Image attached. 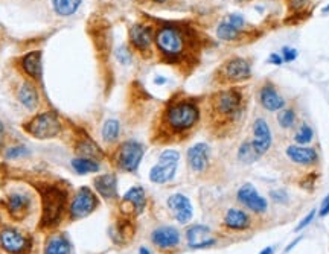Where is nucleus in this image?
<instances>
[{
  "mask_svg": "<svg viewBox=\"0 0 329 254\" xmlns=\"http://www.w3.org/2000/svg\"><path fill=\"white\" fill-rule=\"evenodd\" d=\"M250 105L248 90L239 86L213 92L203 104V119L207 133L220 140L235 137L247 120Z\"/></svg>",
  "mask_w": 329,
  "mask_h": 254,
  "instance_id": "obj_1",
  "label": "nucleus"
},
{
  "mask_svg": "<svg viewBox=\"0 0 329 254\" xmlns=\"http://www.w3.org/2000/svg\"><path fill=\"white\" fill-rule=\"evenodd\" d=\"M203 120L200 98L174 95L159 111L151 130V140L157 145L185 142L192 137Z\"/></svg>",
  "mask_w": 329,
  "mask_h": 254,
  "instance_id": "obj_2",
  "label": "nucleus"
},
{
  "mask_svg": "<svg viewBox=\"0 0 329 254\" xmlns=\"http://www.w3.org/2000/svg\"><path fill=\"white\" fill-rule=\"evenodd\" d=\"M154 46L168 64H185L198 48L192 29L178 23H162L154 31Z\"/></svg>",
  "mask_w": 329,
  "mask_h": 254,
  "instance_id": "obj_3",
  "label": "nucleus"
},
{
  "mask_svg": "<svg viewBox=\"0 0 329 254\" xmlns=\"http://www.w3.org/2000/svg\"><path fill=\"white\" fill-rule=\"evenodd\" d=\"M40 193L43 204L40 225L42 228H54L61 222L64 216L67 193L60 186H43V189H40Z\"/></svg>",
  "mask_w": 329,
  "mask_h": 254,
  "instance_id": "obj_4",
  "label": "nucleus"
},
{
  "mask_svg": "<svg viewBox=\"0 0 329 254\" xmlns=\"http://www.w3.org/2000/svg\"><path fill=\"white\" fill-rule=\"evenodd\" d=\"M251 78V63L242 57H232L226 60L215 73L218 86H238Z\"/></svg>",
  "mask_w": 329,
  "mask_h": 254,
  "instance_id": "obj_5",
  "label": "nucleus"
},
{
  "mask_svg": "<svg viewBox=\"0 0 329 254\" xmlns=\"http://www.w3.org/2000/svg\"><path fill=\"white\" fill-rule=\"evenodd\" d=\"M145 148L137 140H124L115 146L112 160L115 166L122 172H136L143 158Z\"/></svg>",
  "mask_w": 329,
  "mask_h": 254,
  "instance_id": "obj_6",
  "label": "nucleus"
},
{
  "mask_svg": "<svg viewBox=\"0 0 329 254\" xmlns=\"http://www.w3.org/2000/svg\"><path fill=\"white\" fill-rule=\"evenodd\" d=\"M23 128L29 136L39 140L55 139L63 131L60 116L55 111H45L31 117L26 123H23Z\"/></svg>",
  "mask_w": 329,
  "mask_h": 254,
  "instance_id": "obj_7",
  "label": "nucleus"
},
{
  "mask_svg": "<svg viewBox=\"0 0 329 254\" xmlns=\"http://www.w3.org/2000/svg\"><path fill=\"white\" fill-rule=\"evenodd\" d=\"M128 40L142 57H150L154 46V29L147 23H134L128 31Z\"/></svg>",
  "mask_w": 329,
  "mask_h": 254,
  "instance_id": "obj_8",
  "label": "nucleus"
},
{
  "mask_svg": "<svg viewBox=\"0 0 329 254\" xmlns=\"http://www.w3.org/2000/svg\"><path fill=\"white\" fill-rule=\"evenodd\" d=\"M99 201L95 192L89 187H80L75 193L72 202H70V218L72 219H81L93 213L98 207Z\"/></svg>",
  "mask_w": 329,
  "mask_h": 254,
  "instance_id": "obj_9",
  "label": "nucleus"
},
{
  "mask_svg": "<svg viewBox=\"0 0 329 254\" xmlns=\"http://www.w3.org/2000/svg\"><path fill=\"white\" fill-rule=\"evenodd\" d=\"M251 146L256 151V154L259 157L265 155L270 148L273 146V134H271V128L267 122V119L264 117H256L253 120L251 125Z\"/></svg>",
  "mask_w": 329,
  "mask_h": 254,
  "instance_id": "obj_10",
  "label": "nucleus"
},
{
  "mask_svg": "<svg viewBox=\"0 0 329 254\" xmlns=\"http://www.w3.org/2000/svg\"><path fill=\"white\" fill-rule=\"evenodd\" d=\"M258 104L261 108H264L268 113H277L283 107H286V101L279 93L276 86L271 81H265L258 89Z\"/></svg>",
  "mask_w": 329,
  "mask_h": 254,
  "instance_id": "obj_11",
  "label": "nucleus"
},
{
  "mask_svg": "<svg viewBox=\"0 0 329 254\" xmlns=\"http://www.w3.org/2000/svg\"><path fill=\"white\" fill-rule=\"evenodd\" d=\"M0 245L11 254H26L31 249V240L16 228H4L0 231Z\"/></svg>",
  "mask_w": 329,
  "mask_h": 254,
  "instance_id": "obj_12",
  "label": "nucleus"
},
{
  "mask_svg": "<svg viewBox=\"0 0 329 254\" xmlns=\"http://www.w3.org/2000/svg\"><path fill=\"white\" fill-rule=\"evenodd\" d=\"M236 198L242 205H245L248 210H251L253 213H258V215L265 213L267 208H268L267 199L264 196H261L258 193V190L254 189V186L250 184V183H245V184H242L239 187V190L236 193Z\"/></svg>",
  "mask_w": 329,
  "mask_h": 254,
  "instance_id": "obj_13",
  "label": "nucleus"
},
{
  "mask_svg": "<svg viewBox=\"0 0 329 254\" xmlns=\"http://www.w3.org/2000/svg\"><path fill=\"white\" fill-rule=\"evenodd\" d=\"M186 160L189 167L197 172L201 174L207 169L209 166V160H210V146L204 142H198L194 146H191L188 149L186 154Z\"/></svg>",
  "mask_w": 329,
  "mask_h": 254,
  "instance_id": "obj_14",
  "label": "nucleus"
},
{
  "mask_svg": "<svg viewBox=\"0 0 329 254\" xmlns=\"http://www.w3.org/2000/svg\"><path fill=\"white\" fill-rule=\"evenodd\" d=\"M186 239L188 245L194 249H201V248H209L215 245V237H212V231L207 225H191L186 230Z\"/></svg>",
  "mask_w": 329,
  "mask_h": 254,
  "instance_id": "obj_15",
  "label": "nucleus"
},
{
  "mask_svg": "<svg viewBox=\"0 0 329 254\" xmlns=\"http://www.w3.org/2000/svg\"><path fill=\"white\" fill-rule=\"evenodd\" d=\"M168 207L172 211L174 218L180 224H188L194 216V208L188 196L181 193H174L168 198Z\"/></svg>",
  "mask_w": 329,
  "mask_h": 254,
  "instance_id": "obj_16",
  "label": "nucleus"
},
{
  "mask_svg": "<svg viewBox=\"0 0 329 254\" xmlns=\"http://www.w3.org/2000/svg\"><path fill=\"white\" fill-rule=\"evenodd\" d=\"M151 242L160 249H172L180 243V231L171 225L159 227L151 233Z\"/></svg>",
  "mask_w": 329,
  "mask_h": 254,
  "instance_id": "obj_17",
  "label": "nucleus"
},
{
  "mask_svg": "<svg viewBox=\"0 0 329 254\" xmlns=\"http://www.w3.org/2000/svg\"><path fill=\"white\" fill-rule=\"evenodd\" d=\"M286 157L300 166H312L318 161V154L314 148H308V146H300V145H289L285 149Z\"/></svg>",
  "mask_w": 329,
  "mask_h": 254,
  "instance_id": "obj_18",
  "label": "nucleus"
},
{
  "mask_svg": "<svg viewBox=\"0 0 329 254\" xmlns=\"http://www.w3.org/2000/svg\"><path fill=\"white\" fill-rule=\"evenodd\" d=\"M75 151L78 157L93 158L98 161L104 157V152L99 148V145L95 143V140H92V137H89L84 131L80 133V136L75 139Z\"/></svg>",
  "mask_w": 329,
  "mask_h": 254,
  "instance_id": "obj_19",
  "label": "nucleus"
},
{
  "mask_svg": "<svg viewBox=\"0 0 329 254\" xmlns=\"http://www.w3.org/2000/svg\"><path fill=\"white\" fill-rule=\"evenodd\" d=\"M22 69L23 72L37 82H42L43 79V63H42V52L40 51H34L26 54L22 58Z\"/></svg>",
  "mask_w": 329,
  "mask_h": 254,
  "instance_id": "obj_20",
  "label": "nucleus"
},
{
  "mask_svg": "<svg viewBox=\"0 0 329 254\" xmlns=\"http://www.w3.org/2000/svg\"><path fill=\"white\" fill-rule=\"evenodd\" d=\"M95 190L105 199H115L118 196V180L115 174H104L93 180Z\"/></svg>",
  "mask_w": 329,
  "mask_h": 254,
  "instance_id": "obj_21",
  "label": "nucleus"
},
{
  "mask_svg": "<svg viewBox=\"0 0 329 254\" xmlns=\"http://www.w3.org/2000/svg\"><path fill=\"white\" fill-rule=\"evenodd\" d=\"M122 205H128V207H130L128 213L140 215V213L145 210V205H147V195H145V190H143L142 187H139V186L131 187V189L124 195Z\"/></svg>",
  "mask_w": 329,
  "mask_h": 254,
  "instance_id": "obj_22",
  "label": "nucleus"
},
{
  "mask_svg": "<svg viewBox=\"0 0 329 254\" xmlns=\"http://www.w3.org/2000/svg\"><path fill=\"white\" fill-rule=\"evenodd\" d=\"M17 98H19L20 104H22L25 108L31 110V111H34V110L40 105L39 92H37L35 86H34L32 82H29V81H25V82L20 84V87H19V90H17Z\"/></svg>",
  "mask_w": 329,
  "mask_h": 254,
  "instance_id": "obj_23",
  "label": "nucleus"
},
{
  "mask_svg": "<svg viewBox=\"0 0 329 254\" xmlns=\"http://www.w3.org/2000/svg\"><path fill=\"white\" fill-rule=\"evenodd\" d=\"M177 171V163H166V161H159L156 166L151 167L150 171V180L156 184H165L171 181L175 175Z\"/></svg>",
  "mask_w": 329,
  "mask_h": 254,
  "instance_id": "obj_24",
  "label": "nucleus"
},
{
  "mask_svg": "<svg viewBox=\"0 0 329 254\" xmlns=\"http://www.w3.org/2000/svg\"><path fill=\"white\" fill-rule=\"evenodd\" d=\"M224 225L230 230H245L250 227V216L241 208H229L224 216Z\"/></svg>",
  "mask_w": 329,
  "mask_h": 254,
  "instance_id": "obj_25",
  "label": "nucleus"
},
{
  "mask_svg": "<svg viewBox=\"0 0 329 254\" xmlns=\"http://www.w3.org/2000/svg\"><path fill=\"white\" fill-rule=\"evenodd\" d=\"M29 205H31V199L25 193H13L8 198V210L14 218L25 216L29 210Z\"/></svg>",
  "mask_w": 329,
  "mask_h": 254,
  "instance_id": "obj_26",
  "label": "nucleus"
},
{
  "mask_svg": "<svg viewBox=\"0 0 329 254\" xmlns=\"http://www.w3.org/2000/svg\"><path fill=\"white\" fill-rule=\"evenodd\" d=\"M72 252V245L69 239L64 236H52L46 242L45 246V254H70Z\"/></svg>",
  "mask_w": 329,
  "mask_h": 254,
  "instance_id": "obj_27",
  "label": "nucleus"
},
{
  "mask_svg": "<svg viewBox=\"0 0 329 254\" xmlns=\"http://www.w3.org/2000/svg\"><path fill=\"white\" fill-rule=\"evenodd\" d=\"M101 137L108 145L118 143V140L121 137V122L116 120V119L105 120L104 125H102V130H101Z\"/></svg>",
  "mask_w": 329,
  "mask_h": 254,
  "instance_id": "obj_28",
  "label": "nucleus"
},
{
  "mask_svg": "<svg viewBox=\"0 0 329 254\" xmlns=\"http://www.w3.org/2000/svg\"><path fill=\"white\" fill-rule=\"evenodd\" d=\"M72 167L78 175H87V174H95L101 169V164L98 160L93 158H86V157H77L72 160Z\"/></svg>",
  "mask_w": 329,
  "mask_h": 254,
  "instance_id": "obj_29",
  "label": "nucleus"
},
{
  "mask_svg": "<svg viewBox=\"0 0 329 254\" xmlns=\"http://www.w3.org/2000/svg\"><path fill=\"white\" fill-rule=\"evenodd\" d=\"M276 120H277V125L280 130H283V131L294 130L296 123H297V113L293 107H283L280 111H277Z\"/></svg>",
  "mask_w": 329,
  "mask_h": 254,
  "instance_id": "obj_30",
  "label": "nucleus"
},
{
  "mask_svg": "<svg viewBox=\"0 0 329 254\" xmlns=\"http://www.w3.org/2000/svg\"><path fill=\"white\" fill-rule=\"evenodd\" d=\"M54 11L61 17H69L78 11L83 0H51Z\"/></svg>",
  "mask_w": 329,
  "mask_h": 254,
  "instance_id": "obj_31",
  "label": "nucleus"
},
{
  "mask_svg": "<svg viewBox=\"0 0 329 254\" xmlns=\"http://www.w3.org/2000/svg\"><path fill=\"white\" fill-rule=\"evenodd\" d=\"M238 160L244 164H253L256 160H259V155L256 154V151L251 146L250 140H245L239 145L238 148Z\"/></svg>",
  "mask_w": 329,
  "mask_h": 254,
  "instance_id": "obj_32",
  "label": "nucleus"
},
{
  "mask_svg": "<svg viewBox=\"0 0 329 254\" xmlns=\"http://www.w3.org/2000/svg\"><path fill=\"white\" fill-rule=\"evenodd\" d=\"M216 35L220 40L223 41H236L241 35V31H238L236 28H233L227 20L221 22L216 28Z\"/></svg>",
  "mask_w": 329,
  "mask_h": 254,
  "instance_id": "obj_33",
  "label": "nucleus"
},
{
  "mask_svg": "<svg viewBox=\"0 0 329 254\" xmlns=\"http://www.w3.org/2000/svg\"><path fill=\"white\" fill-rule=\"evenodd\" d=\"M312 139H314V130L308 123H302L297 128V131H296V134L293 137L294 143L300 145V146H306L308 143L312 142Z\"/></svg>",
  "mask_w": 329,
  "mask_h": 254,
  "instance_id": "obj_34",
  "label": "nucleus"
},
{
  "mask_svg": "<svg viewBox=\"0 0 329 254\" xmlns=\"http://www.w3.org/2000/svg\"><path fill=\"white\" fill-rule=\"evenodd\" d=\"M28 155V149L22 145H17V146H11L8 151H7V158L13 160V158H20V157H25Z\"/></svg>",
  "mask_w": 329,
  "mask_h": 254,
  "instance_id": "obj_35",
  "label": "nucleus"
},
{
  "mask_svg": "<svg viewBox=\"0 0 329 254\" xmlns=\"http://www.w3.org/2000/svg\"><path fill=\"white\" fill-rule=\"evenodd\" d=\"M226 20H227L233 28H236V29L241 31V32H242V29L245 28V19H244L241 14H230Z\"/></svg>",
  "mask_w": 329,
  "mask_h": 254,
  "instance_id": "obj_36",
  "label": "nucleus"
},
{
  "mask_svg": "<svg viewBox=\"0 0 329 254\" xmlns=\"http://www.w3.org/2000/svg\"><path fill=\"white\" fill-rule=\"evenodd\" d=\"M180 160V154L175 149H166L162 152L159 161H166V163H178Z\"/></svg>",
  "mask_w": 329,
  "mask_h": 254,
  "instance_id": "obj_37",
  "label": "nucleus"
},
{
  "mask_svg": "<svg viewBox=\"0 0 329 254\" xmlns=\"http://www.w3.org/2000/svg\"><path fill=\"white\" fill-rule=\"evenodd\" d=\"M118 60H119V63L121 64H124V66H128L130 63H131V52L128 51V48L127 46H121L119 49H118Z\"/></svg>",
  "mask_w": 329,
  "mask_h": 254,
  "instance_id": "obj_38",
  "label": "nucleus"
},
{
  "mask_svg": "<svg viewBox=\"0 0 329 254\" xmlns=\"http://www.w3.org/2000/svg\"><path fill=\"white\" fill-rule=\"evenodd\" d=\"M280 57H282V60L285 63H291V61H294L297 58V51L293 49V48L285 46V48H282V55Z\"/></svg>",
  "mask_w": 329,
  "mask_h": 254,
  "instance_id": "obj_39",
  "label": "nucleus"
},
{
  "mask_svg": "<svg viewBox=\"0 0 329 254\" xmlns=\"http://www.w3.org/2000/svg\"><path fill=\"white\" fill-rule=\"evenodd\" d=\"M314 216H315V210H311V211H309V213H308V215H306V216L299 222V225L294 228V231H300V230H303L305 227H308V225L311 224V221L314 219Z\"/></svg>",
  "mask_w": 329,
  "mask_h": 254,
  "instance_id": "obj_40",
  "label": "nucleus"
},
{
  "mask_svg": "<svg viewBox=\"0 0 329 254\" xmlns=\"http://www.w3.org/2000/svg\"><path fill=\"white\" fill-rule=\"evenodd\" d=\"M271 198H273L276 202H286L288 195H286V192H283V190L280 189V190H274V192H271Z\"/></svg>",
  "mask_w": 329,
  "mask_h": 254,
  "instance_id": "obj_41",
  "label": "nucleus"
},
{
  "mask_svg": "<svg viewBox=\"0 0 329 254\" xmlns=\"http://www.w3.org/2000/svg\"><path fill=\"white\" fill-rule=\"evenodd\" d=\"M327 215H329V195L323 199L321 207H320V210H318V216L324 218V216H327Z\"/></svg>",
  "mask_w": 329,
  "mask_h": 254,
  "instance_id": "obj_42",
  "label": "nucleus"
},
{
  "mask_svg": "<svg viewBox=\"0 0 329 254\" xmlns=\"http://www.w3.org/2000/svg\"><path fill=\"white\" fill-rule=\"evenodd\" d=\"M268 63H270V64H274V66H280V64L283 63V60H282V57H280L279 54H271V55L268 57Z\"/></svg>",
  "mask_w": 329,
  "mask_h": 254,
  "instance_id": "obj_43",
  "label": "nucleus"
},
{
  "mask_svg": "<svg viewBox=\"0 0 329 254\" xmlns=\"http://www.w3.org/2000/svg\"><path fill=\"white\" fill-rule=\"evenodd\" d=\"M4 140H5V126L2 122H0V148H2V145H4Z\"/></svg>",
  "mask_w": 329,
  "mask_h": 254,
  "instance_id": "obj_44",
  "label": "nucleus"
},
{
  "mask_svg": "<svg viewBox=\"0 0 329 254\" xmlns=\"http://www.w3.org/2000/svg\"><path fill=\"white\" fill-rule=\"evenodd\" d=\"M259 254H274V248H273V246H267V248H264Z\"/></svg>",
  "mask_w": 329,
  "mask_h": 254,
  "instance_id": "obj_45",
  "label": "nucleus"
},
{
  "mask_svg": "<svg viewBox=\"0 0 329 254\" xmlns=\"http://www.w3.org/2000/svg\"><path fill=\"white\" fill-rule=\"evenodd\" d=\"M300 239H302V237H297L296 240H293V242H291V243H289V245H288V246L285 248V252H288V251H289V249H291L293 246H296V243H297V242H300Z\"/></svg>",
  "mask_w": 329,
  "mask_h": 254,
  "instance_id": "obj_46",
  "label": "nucleus"
},
{
  "mask_svg": "<svg viewBox=\"0 0 329 254\" xmlns=\"http://www.w3.org/2000/svg\"><path fill=\"white\" fill-rule=\"evenodd\" d=\"M139 254H151V252H150V249H148V248L142 246V248L139 249Z\"/></svg>",
  "mask_w": 329,
  "mask_h": 254,
  "instance_id": "obj_47",
  "label": "nucleus"
},
{
  "mask_svg": "<svg viewBox=\"0 0 329 254\" xmlns=\"http://www.w3.org/2000/svg\"><path fill=\"white\" fill-rule=\"evenodd\" d=\"M153 4H157V5H163V4H166L168 0H151Z\"/></svg>",
  "mask_w": 329,
  "mask_h": 254,
  "instance_id": "obj_48",
  "label": "nucleus"
},
{
  "mask_svg": "<svg viewBox=\"0 0 329 254\" xmlns=\"http://www.w3.org/2000/svg\"><path fill=\"white\" fill-rule=\"evenodd\" d=\"M323 13H329V4L326 5V8H323Z\"/></svg>",
  "mask_w": 329,
  "mask_h": 254,
  "instance_id": "obj_49",
  "label": "nucleus"
}]
</instances>
